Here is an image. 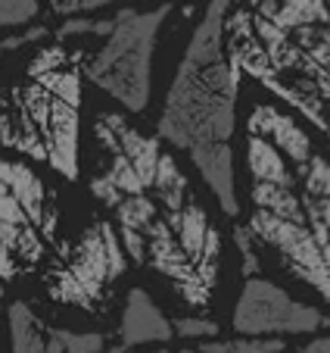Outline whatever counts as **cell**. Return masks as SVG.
Listing matches in <instances>:
<instances>
[{"mask_svg":"<svg viewBox=\"0 0 330 353\" xmlns=\"http://www.w3.org/2000/svg\"><path fill=\"white\" fill-rule=\"evenodd\" d=\"M87 188L109 213L125 256L190 310H206L221 281L225 238L159 134L113 110L91 116Z\"/></svg>","mask_w":330,"mask_h":353,"instance_id":"6da1fadb","label":"cell"},{"mask_svg":"<svg viewBox=\"0 0 330 353\" xmlns=\"http://www.w3.org/2000/svg\"><path fill=\"white\" fill-rule=\"evenodd\" d=\"M246 238L262 260L330 307V147L278 100L243 125Z\"/></svg>","mask_w":330,"mask_h":353,"instance_id":"7a4b0ae2","label":"cell"},{"mask_svg":"<svg viewBox=\"0 0 330 353\" xmlns=\"http://www.w3.org/2000/svg\"><path fill=\"white\" fill-rule=\"evenodd\" d=\"M225 54L330 147V10L324 0H234Z\"/></svg>","mask_w":330,"mask_h":353,"instance_id":"3957f363","label":"cell"},{"mask_svg":"<svg viewBox=\"0 0 330 353\" xmlns=\"http://www.w3.org/2000/svg\"><path fill=\"white\" fill-rule=\"evenodd\" d=\"M234 0H209L159 110L156 134L184 150L228 216L240 213L234 132L240 75L225 54V16Z\"/></svg>","mask_w":330,"mask_h":353,"instance_id":"277c9868","label":"cell"},{"mask_svg":"<svg viewBox=\"0 0 330 353\" xmlns=\"http://www.w3.org/2000/svg\"><path fill=\"white\" fill-rule=\"evenodd\" d=\"M87 47L38 44L0 81V147L63 179L81 175V88Z\"/></svg>","mask_w":330,"mask_h":353,"instance_id":"5b68a950","label":"cell"},{"mask_svg":"<svg viewBox=\"0 0 330 353\" xmlns=\"http://www.w3.org/2000/svg\"><path fill=\"white\" fill-rule=\"evenodd\" d=\"M60 197L28 163L0 157V281L44 269L56 250Z\"/></svg>","mask_w":330,"mask_h":353,"instance_id":"8992f818","label":"cell"},{"mask_svg":"<svg viewBox=\"0 0 330 353\" xmlns=\"http://www.w3.org/2000/svg\"><path fill=\"white\" fill-rule=\"evenodd\" d=\"M125 269L128 260L113 222L91 219L44 263V291L63 307L106 313L116 285L125 279Z\"/></svg>","mask_w":330,"mask_h":353,"instance_id":"52a82bcc","label":"cell"},{"mask_svg":"<svg viewBox=\"0 0 330 353\" xmlns=\"http://www.w3.org/2000/svg\"><path fill=\"white\" fill-rule=\"evenodd\" d=\"M165 16L168 7L122 10L109 19L103 44L87 54L85 79L134 116L144 113L150 103L153 54Z\"/></svg>","mask_w":330,"mask_h":353,"instance_id":"ba28073f","label":"cell"},{"mask_svg":"<svg viewBox=\"0 0 330 353\" xmlns=\"http://www.w3.org/2000/svg\"><path fill=\"white\" fill-rule=\"evenodd\" d=\"M330 325V316L309 300L287 291L280 281L250 275L234 300L231 328L243 338H315Z\"/></svg>","mask_w":330,"mask_h":353,"instance_id":"9c48e42d","label":"cell"},{"mask_svg":"<svg viewBox=\"0 0 330 353\" xmlns=\"http://www.w3.org/2000/svg\"><path fill=\"white\" fill-rule=\"evenodd\" d=\"M10 353H100L106 338L100 332H72L53 328L34 313L28 303L13 300L7 307Z\"/></svg>","mask_w":330,"mask_h":353,"instance_id":"30bf717a","label":"cell"},{"mask_svg":"<svg viewBox=\"0 0 330 353\" xmlns=\"http://www.w3.org/2000/svg\"><path fill=\"white\" fill-rule=\"evenodd\" d=\"M122 347H146V344H165L172 341V319L156 307V300L144 288H131L122 307V325H119Z\"/></svg>","mask_w":330,"mask_h":353,"instance_id":"8fae6325","label":"cell"},{"mask_svg":"<svg viewBox=\"0 0 330 353\" xmlns=\"http://www.w3.org/2000/svg\"><path fill=\"white\" fill-rule=\"evenodd\" d=\"M199 353H284L287 341H274V338H215V341H203L197 344Z\"/></svg>","mask_w":330,"mask_h":353,"instance_id":"7c38bea8","label":"cell"},{"mask_svg":"<svg viewBox=\"0 0 330 353\" xmlns=\"http://www.w3.org/2000/svg\"><path fill=\"white\" fill-rule=\"evenodd\" d=\"M41 13L38 0H0V32L3 28H28Z\"/></svg>","mask_w":330,"mask_h":353,"instance_id":"4fadbf2b","label":"cell"},{"mask_svg":"<svg viewBox=\"0 0 330 353\" xmlns=\"http://www.w3.org/2000/svg\"><path fill=\"white\" fill-rule=\"evenodd\" d=\"M47 38H50V28L47 26H32V28H22V32L10 34V38H0V60L10 50H32V47H38Z\"/></svg>","mask_w":330,"mask_h":353,"instance_id":"5bb4252c","label":"cell"},{"mask_svg":"<svg viewBox=\"0 0 330 353\" xmlns=\"http://www.w3.org/2000/svg\"><path fill=\"white\" fill-rule=\"evenodd\" d=\"M172 332L178 334V338L197 341V344L218 338V325H215V322H209V319H175L172 322Z\"/></svg>","mask_w":330,"mask_h":353,"instance_id":"9a60e30c","label":"cell"},{"mask_svg":"<svg viewBox=\"0 0 330 353\" xmlns=\"http://www.w3.org/2000/svg\"><path fill=\"white\" fill-rule=\"evenodd\" d=\"M296 353H330V334H315L309 338Z\"/></svg>","mask_w":330,"mask_h":353,"instance_id":"2e32d148","label":"cell"},{"mask_svg":"<svg viewBox=\"0 0 330 353\" xmlns=\"http://www.w3.org/2000/svg\"><path fill=\"white\" fill-rule=\"evenodd\" d=\"M81 7V0H50V10L56 16H75Z\"/></svg>","mask_w":330,"mask_h":353,"instance_id":"e0dca14e","label":"cell"},{"mask_svg":"<svg viewBox=\"0 0 330 353\" xmlns=\"http://www.w3.org/2000/svg\"><path fill=\"white\" fill-rule=\"evenodd\" d=\"M113 3H122V0H81L78 13H94V10H103V7H113ZM75 13V16H78Z\"/></svg>","mask_w":330,"mask_h":353,"instance_id":"ac0fdd59","label":"cell"},{"mask_svg":"<svg viewBox=\"0 0 330 353\" xmlns=\"http://www.w3.org/2000/svg\"><path fill=\"white\" fill-rule=\"evenodd\" d=\"M100 353H131V350H128V347H106V350H100Z\"/></svg>","mask_w":330,"mask_h":353,"instance_id":"d6986e66","label":"cell"},{"mask_svg":"<svg viewBox=\"0 0 330 353\" xmlns=\"http://www.w3.org/2000/svg\"><path fill=\"white\" fill-rule=\"evenodd\" d=\"M0 316H3V281H0Z\"/></svg>","mask_w":330,"mask_h":353,"instance_id":"ffe728a7","label":"cell"},{"mask_svg":"<svg viewBox=\"0 0 330 353\" xmlns=\"http://www.w3.org/2000/svg\"><path fill=\"white\" fill-rule=\"evenodd\" d=\"M178 353H199V350H190V347H187V350H178Z\"/></svg>","mask_w":330,"mask_h":353,"instance_id":"44dd1931","label":"cell"},{"mask_svg":"<svg viewBox=\"0 0 330 353\" xmlns=\"http://www.w3.org/2000/svg\"><path fill=\"white\" fill-rule=\"evenodd\" d=\"M324 3H327V10H330V0H324Z\"/></svg>","mask_w":330,"mask_h":353,"instance_id":"7402d4cb","label":"cell"}]
</instances>
